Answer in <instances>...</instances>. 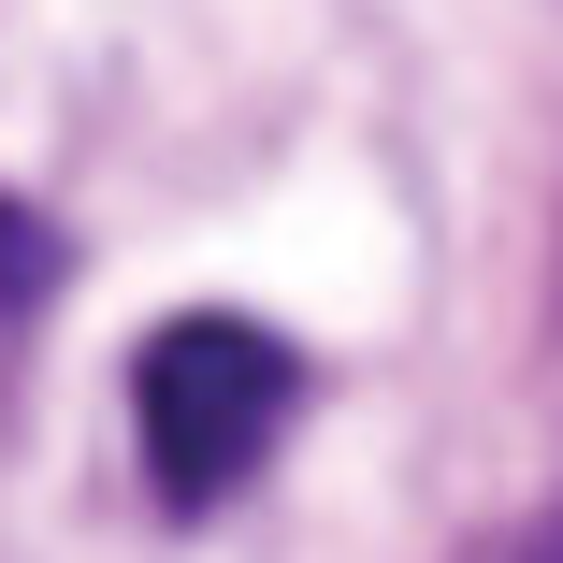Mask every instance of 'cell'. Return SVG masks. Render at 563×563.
I'll return each instance as SVG.
<instances>
[{
    "label": "cell",
    "mask_w": 563,
    "mask_h": 563,
    "mask_svg": "<svg viewBox=\"0 0 563 563\" xmlns=\"http://www.w3.org/2000/svg\"><path fill=\"white\" fill-rule=\"evenodd\" d=\"M520 563H563V520H534V534H520Z\"/></svg>",
    "instance_id": "obj_3"
},
{
    "label": "cell",
    "mask_w": 563,
    "mask_h": 563,
    "mask_svg": "<svg viewBox=\"0 0 563 563\" xmlns=\"http://www.w3.org/2000/svg\"><path fill=\"white\" fill-rule=\"evenodd\" d=\"M44 289H58V232H44L15 188H0V318H30Z\"/></svg>",
    "instance_id": "obj_2"
},
{
    "label": "cell",
    "mask_w": 563,
    "mask_h": 563,
    "mask_svg": "<svg viewBox=\"0 0 563 563\" xmlns=\"http://www.w3.org/2000/svg\"><path fill=\"white\" fill-rule=\"evenodd\" d=\"M289 405H303L289 332H261V318H159L145 362H131V419H145L159 506H232L275 463Z\"/></svg>",
    "instance_id": "obj_1"
}]
</instances>
